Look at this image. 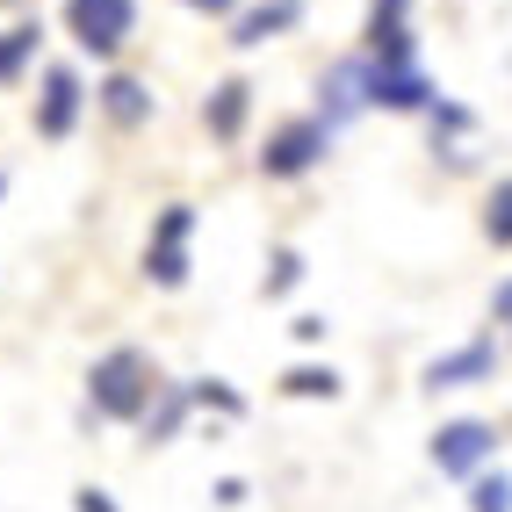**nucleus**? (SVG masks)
Wrapping results in <instances>:
<instances>
[{
  "label": "nucleus",
  "instance_id": "obj_10",
  "mask_svg": "<svg viewBox=\"0 0 512 512\" xmlns=\"http://www.w3.org/2000/svg\"><path fill=\"white\" fill-rule=\"evenodd\" d=\"M296 22H303V0H260V8H246V15L231 22V44L253 51V44L282 37V29H296Z\"/></svg>",
  "mask_w": 512,
  "mask_h": 512
},
{
  "label": "nucleus",
  "instance_id": "obj_23",
  "mask_svg": "<svg viewBox=\"0 0 512 512\" xmlns=\"http://www.w3.org/2000/svg\"><path fill=\"white\" fill-rule=\"evenodd\" d=\"M188 8H195V15H231L238 0H188Z\"/></svg>",
  "mask_w": 512,
  "mask_h": 512
},
{
  "label": "nucleus",
  "instance_id": "obj_6",
  "mask_svg": "<svg viewBox=\"0 0 512 512\" xmlns=\"http://www.w3.org/2000/svg\"><path fill=\"white\" fill-rule=\"evenodd\" d=\"M368 73H375L368 58H339L332 73L318 80V94H325V109H318V116H325L332 130H339V123H354L361 109H375V101H368Z\"/></svg>",
  "mask_w": 512,
  "mask_h": 512
},
{
  "label": "nucleus",
  "instance_id": "obj_11",
  "mask_svg": "<svg viewBox=\"0 0 512 512\" xmlns=\"http://www.w3.org/2000/svg\"><path fill=\"white\" fill-rule=\"evenodd\" d=\"M246 109H253V87H246V80H217L210 101H202L210 138H238V130H246Z\"/></svg>",
  "mask_w": 512,
  "mask_h": 512
},
{
  "label": "nucleus",
  "instance_id": "obj_3",
  "mask_svg": "<svg viewBox=\"0 0 512 512\" xmlns=\"http://www.w3.org/2000/svg\"><path fill=\"white\" fill-rule=\"evenodd\" d=\"M65 29H73V44H80V51L116 58L123 37L138 29V8H130V0H65Z\"/></svg>",
  "mask_w": 512,
  "mask_h": 512
},
{
  "label": "nucleus",
  "instance_id": "obj_17",
  "mask_svg": "<svg viewBox=\"0 0 512 512\" xmlns=\"http://www.w3.org/2000/svg\"><path fill=\"white\" fill-rule=\"evenodd\" d=\"M469 512H512V476H476V484H469Z\"/></svg>",
  "mask_w": 512,
  "mask_h": 512
},
{
  "label": "nucleus",
  "instance_id": "obj_14",
  "mask_svg": "<svg viewBox=\"0 0 512 512\" xmlns=\"http://www.w3.org/2000/svg\"><path fill=\"white\" fill-rule=\"evenodd\" d=\"M188 390H159V412H145V440H152V448H159V440H174V426L188 419Z\"/></svg>",
  "mask_w": 512,
  "mask_h": 512
},
{
  "label": "nucleus",
  "instance_id": "obj_22",
  "mask_svg": "<svg viewBox=\"0 0 512 512\" xmlns=\"http://www.w3.org/2000/svg\"><path fill=\"white\" fill-rule=\"evenodd\" d=\"M491 318H498V325H512V282H498V296H491Z\"/></svg>",
  "mask_w": 512,
  "mask_h": 512
},
{
  "label": "nucleus",
  "instance_id": "obj_21",
  "mask_svg": "<svg viewBox=\"0 0 512 512\" xmlns=\"http://www.w3.org/2000/svg\"><path fill=\"white\" fill-rule=\"evenodd\" d=\"M73 505H80V512H116V505H109V491H94V484H87V491H80Z\"/></svg>",
  "mask_w": 512,
  "mask_h": 512
},
{
  "label": "nucleus",
  "instance_id": "obj_20",
  "mask_svg": "<svg viewBox=\"0 0 512 512\" xmlns=\"http://www.w3.org/2000/svg\"><path fill=\"white\" fill-rule=\"evenodd\" d=\"M433 130H469V109H455V101H433Z\"/></svg>",
  "mask_w": 512,
  "mask_h": 512
},
{
  "label": "nucleus",
  "instance_id": "obj_1",
  "mask_svg": "<svg viewBox=\"0 0 512 512\" xmlns=\"http://www.w3.org/2000/svg\"><path fill=\"white\" fill-rule=\"evenodd\" d=\"M152 397H159V375H152V361L138 347H109L87 368V404L101 419H145Z\"/></svg>",
  "mask_w": 512,
  "mask_h": 512
},
{
  "label": "nucleus",
  "instance_id": "obj_19",
  "mask_svg": "<svg viewBox=\"0 0 512 512\" xmlns=\"http://www.w3.org/2000/svg\"><path fill=\"white\" fill-rule=\"evenodd\" d=\"M188 397H195V404H217V412H231V419H238V412H246V397H238V390H224V383H217V375H210V383H195Z\"/></svg>",
  "mask_w": 512,
  "mask_h": 512
},
{
  "label": "nucleus",
  "instance_id": "obj_15",
  "mask_svg": "<svg viewBox=\"0 0 512 512\" xmlns=\"http://www.w3.org/2000/svg\"><path fill=\"white\" fill-rule=\"evenodd\" d=\"M484 238L491 246H512V181H498L491 202H484Z\"/></svg>",
  "mask_w": 512,
  "mask_h": 512
},
{
  "label": "nucleus",
  "instance_id": "obj_2",
  "mask_svg": "<svg viewBox=\"0 0 512 512\" xmlns=\"http://www.w3.org/2000/svg\"><path fill=\"white\" fill-rule=\"evenodd\" d=\"M325 145H332V123L325 116H296V123H282L275 138H267L260 174L267 181H296V174H311V166L325 159Z\"/></svg>",
  "mask_w": 512,
  "mask_h": 512
},
{
  "label": "nucleus",
  "instance_id": "obj_12",
  "mask_svg": "<svg viewBox=\"0 0 512 512\" xmlns=\"http://www.w3.org/2000/svg\"><path fill=\"white\" fill-rule=\"evenodd\" d=\"M101 109H109V123L138 130V123L152 116V94H145V80H130V73H109V80H101Z\"/></svg>",
  "mask_w": 512,
  "mask_h": 512
},
{
  "label": "nucleus",
  "instance_id": "obj_13",
  "mask_svg": "<svg viewBox=\"0 0 512 512\" xmlns=\"http://www.w3.org/2000/svg\"><path fill=\"white\" fill-rule=\"evenodd\" d=\"M37 37H44L37 22H15V29H0V80H15L22 65L37 58Z\"/></svg>",
  "mask_w": 512,
  "mask_h": 512
},
{
  "label": "nucleus",
  "instance_id": "obj_9",
  "mask_svg": "<svg viewBox=\"0 0 512 512\" xmlns=\"http://www.w3.org/2000/svg\"><path fill=\"white\" fill-rule=\"evenodd\" d=\"M368 101H375V109H433L440 87L419 73V65H404V73H383V65H375V73H368Z\"/></svg>",
  "mask_w": 512,
  "mask_h": 512
},
{
  "label": "nucleus",
  "instance_id": "obj_16",
  "mask_svg": "<svg viewBox=\"0 0 512 512\" xmlns=\"http://www.w3.org/2000/svg\"><path fill=\"white\" fill-rule=\"evenodd\" d=\"M282 390H289V397H339V375H332V368H289Z\"/></svg>",
  "mask_w": 512,
  "mask_h": 512
},
{
  "label": "nucleus",
  "instance_id": "obj_8",
  "mask_svg": "<svg viewBox=\"0 0 512 512\" xmlns=\"http://www.w3.org/2000/svg\"><path fill=\"white\" fill-rule=\"evenodd\" d=\"M491 368H498L491 339H469V347L426 361V390H469V383H491Z\"/></svg>",
  "mask_w": 512,
  "mask_h": 512
},
{
  "label": "nucleus",
  "instance_id": "obj_4",
  "mask_svg": "<svg viewBox=\"0 0 512 512\" xmlns=\"http://www.w3.org/2000/svg\"><path fill=\"white\" fill-rule=\"evenodd\" d=\"M188 231H195V210H188V202H166L159 224H152V246H145V275L159 289L188 282Z\"/></svg>",
  "mask_w": 512,
  "mask_h": 512
},
{
  "label": "nucleus",
  "instance_id": "obj_5",
  "mask_svg": "<svg viewBox=\"0 0 512 512\" xmlns=\"http://www.w3.org/2000/svg\"><path fill=\"white\" fill-rule=\"evenodd\" d=\"M491 448H498V433L484 426V419H448L433 433V469L440 476H476L491 462Z\"/></svg>",
  "mask_w": 512,
  "mask_h": 512
},
{
  "label": "nucleus",
  "instance_id": "obj_18",
  "mask_svg": "<svg viewBox=\"0 0 512 512\" xmlns=\"http://www.w3.org/2000/svg\"><path fill=\"white\" fill-rule=\"evenodd\" d=\"M296 282H303V253H296V246H282V253H275V267H267V296H289Z\"/></svg>",
  "mask_w": 512,
  "mask_h": 512
},
{
  "label": "nucleus",
  "instance_id": "obj_7",
  "mask_svg": "<svg viewBox=\"0 0 512 512\" xmlns=\"http://www.w3.org/2000/svg\"><path fill=\"white\" fill-rule=\"evenodd\" d=\"M80 123V73L73 65H44V94H37V138H65Z\"/></svg>",
  "mask_w": 512,
  "mask_h": 512
}]
</instances>
